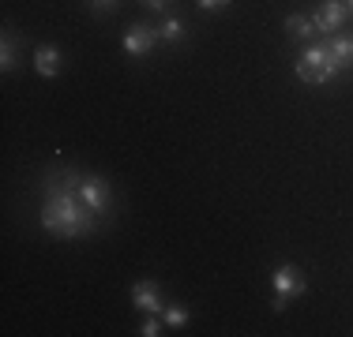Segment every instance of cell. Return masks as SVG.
<instances>
[{
    "instance_id": "9",
    "label": "cell",
    "mask_w": 353,
    "mask_h": 337,
    "mask_svg": "<svg viewBox=\"0 0 353 337\" xmlns=\"http://www.w3.org/2000/svg\"><path fill=\"white\" fill-rule=\"evenodd\" d=\"M285 34H290L293 41H308L316 34L312 15H285Z\"/></svg>"
},
{
    "instance_id": "1",
    "label": "cell",
    "mask_w": 353,
    "mask_h": 337,
    "mask_svg": "<svg viewBox=\"0 0 353 337\" xmlns=\"http://www.w3.org/2000/svg\"><path fill=\"white\" fill-rule=\"evenodd\" d=\"M41 229L75 240V236H90L98 229V214L87 210V202L79 199V176H57L46 191V206H41Z\"/></svg>"
},
{
    "instance_id": "6",
    "label": "cell",
    "mask_w": 353,
    "mask_h": 337,
    "mask_svg": "<svg viewBox=\"0 0 353 337\" xmlns=\"http://www.w3.org/2000/svg\"><path fill=\"white\" fill-rule=\"evenodd\" d=\"M154 41H158V30L147 27V23H136V27H128V34H124V53L147 56L150 49H154Z\"/></svg>"
},
{
    "instance_id": "17",
    "label": "cell",
    "mask_w": 353,
    "mask_h": 337,
    "mask_svg": "<svg viewBox=\"0 0 353 337\" xmlns=\"http://www.w3.org/2000/svg\"><path fill=\"white\" fill-rule=\"evenodd\" d=\"M94 8H102V12H105V8H117V0H94Z\"/></svg>"
},
{
    "instance_id": "13",
    "label": "cell",
    "mask_w": 353,
    "mask_h": 337,
    "mask_svg": "<svg viewBox=\"0 0 353 337\" xmlns=\"http://www.w3.org/2000/svg\"><path fill=\"white\" fill-rule=\"evenodd\" d=\"M15 64V45H12V34H4V45H0V67H12Z\"/></svg>"
},
{
    "instance_id": "2",
    "label": "cell",
    "mask_w": 353,
    "mask_h": 337,
    "mask_svg": "<svg viewBox=\"0 0 353 337\" xmlns=\"http://www.w3.org/2000/svg\"><path fill=\"white\" fill-rule=\"evenodd\" d=\"M339 72L342 67L334 64V56L327 53V45H308L305 53H301V61H297V75L305 83H331Z\"/></svg>"
},
{
    "instance_id": "5",
    "label": "cell",
    "mask_w": 353,
    "mask_h": 337,
    "mask_svg": "<svg viewBox=\"0 0 353 337\" xmlns=\"http://www.w3.org/2000/svg\"><path fill=\"white\" fill-rule=\"evenodd\" d=\"M346 15H350V8L342 4V0H323V4L316 8V15H312V23H316V30H323V34H334L346 23Z\"/></svg>"
},
{
    "instance_id": "11",
    "label": "cell",
    "mask_w": 353,
    "mask_h": 337,
    "mask_svg": "<svg viewBox=\"0 0 353 337\" xmlns=\"http://www.w3.org/2000/svg\"><path fill=\"white\" fill-rule=\"evenodd\" d=\"M158 38H162V41H181L184 38V23L176 19V15H173V19H165L162 27H158Z\"/></svg>"
},
{
    "instance_id": "12",
    "label": "cell",
    "mask_w": 353,
    "mask_h": 337,
    "mask_svg": "<svg viewBox=\"0 0 353 337\" xmlns=\"http://www.w3.org/2000/svg\"><path fill=\"white\" fill-rule=\"evenodd\" d=\"M162 318H165V326H170V330H181V326L188 323V311L173 303V307H165V311H162Z\"/></svg>"
},
{
    "instance_id": "3",
    "label": "cell",
    "mask_w": 353,
    "mask_h": 337,
    "mask_svg": "<svg viewBox=\"0 0 353 337\" xmlns=\"http://www.w3.org/2000/svg\"><path fill=\"white\" fill-rule=\"evenodd\" d=\"M271 285H274V311H282L290 300H297L305 292V274L297 266H279L271 274Z\"/></svg>"
},
{
    "instance_id": "10",
    "label": "cell",
    "mask_w": 353,
    "mask_h": 337,
    "mask_svg": "<svg viewBox=\"0 0 353 337\" xmlns=\"http://www.w3.org/2000/svg\"><path fill=\"white\" fill-rule=\"evenodd\" d=\"M327 53L334 56L339 67H353V38H339V34H334V38L327 41Z\"/></svg>"
},
{
    "instance_id": "14",
    "label": "cell",
    "mask_w": 353,
    "mask_h": 337,
    "mask_svg": "<svg viewBox=\"0 0 353 337\" xmlns=\"http://www.w3.org/2000/svg\"><path fill=\"white\" fill-rule=\"evenodd\" d=\"M199 8H203V12H222V8H230L233 0H196Z\"/></svg>"
},
{
    "instance_id": "7",
    "label": "cell",
    "mask_w": 353,
    "mask_h": 337,
    "mask_svg": "<svg viewBox=\"0 0 353 337\" xmlns=\"http://www.w3.org/2000/svg\"><path fill=\"white\" fill-rule=\"evenodd\" d=\"M132 303H136L139 311H162V292H158V285L154 281H136L132 285Z\"/></svg>"
},
{
    "instance_id": "16",
    "label": "cell",
    "mask_w": 353,
    "mask_h": 337,
    "mask_svg": "<svg viewBox=\"0 0 353 337\" xmlns=\"http://www.w3.org/2000/svg\"><path fill=\"white\" fill-rule=\"evenodd\" d=\"M143 4H147V8H150V12H162V8H165V4H170V0H143Z\"/></svg>"
},
{
    "instance_id": "8",
    "label": "cell",
    "mask_w": 353,
    "mask_h": 337,
    "mask_svg": "<svg viewBox=\"0 0 353 337\" xmlns=\"http://www.w3.org/2000/svg\"><path fill=\"white\" fill-rule=\"evenodd\" d=\"M34 67H38V75L53 79V75L61 72V49L57 45H38L34 49Z\"/></svg>"
},
{
    "instance_id": "4",
    "label": "cell",
    "mask_w": 353,
    "mask_h": 337,
    "mask_svg": "<svg viewBox=\"0 0 353 337\" xmlns=\"http://www.w3.org/2000/svg\"><path fill=\"white\" fill-rule=\"evenodd\" d=\"M79 199L87 202V210H94L102 217L109 210V184L102 176H79Z\"/></svg>"
},
{
    "instance_id": "18",
    "label": "cell",
    "mask_w": 353,
    "mask_h": 337,
    "mask_svg": "<svg viewBox=\"0 0 353 337\" xmlns=\"http://www.w3.org/2000/svg\"><path fill=\"white\" fill-rule=\"evenodd\" d=\"M346 8H350V12H353V0H350V4H346Z\"/></svg>"
},
{
    "instance_id": "15",
    "label": "cell",
    "mask_w": 353,
    "mask_h": 337,
    "mask_svg": "<svg viewBox=\"0 0 353 337\" xmlns=\"http://www.w3.org/2000/svg\"><path fill=\"white\" fill-rule=\"evenodd\" d=\"M139 334H143V337H158V334H162V326H158V318H147Z\"/></svg>"
}]
</instances>
